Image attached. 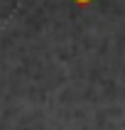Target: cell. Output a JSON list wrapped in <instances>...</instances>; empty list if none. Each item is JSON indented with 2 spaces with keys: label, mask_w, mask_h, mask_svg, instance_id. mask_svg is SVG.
<instances>
[{
  "label": "cell",
  "mask_w": 125,
  "mask_h": 130,
  "mask_svg": "<svg viewBox=\"0 0 125 130\" xmlns=\"http://www.w3.org/2000/svg\"><path fill=\"white\" fill-rule=\"evenodd\" d=\"M79 3H88V0H79Z\"/></svg>",
  "instance_id": "1"
}]
</instances>
